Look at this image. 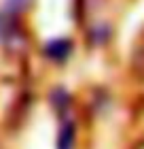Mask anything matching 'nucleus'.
I'll return each instance as SVG.
<instances>
[{
	"label": "nucleus",
	"mask_w": 144,
	"mask_h": 149,
	"mask_svg": "<svg viewBox=\"0 0 144 149\" xmlns=\"http://www.w3.org/2000/svg\"><path fill=\"white\" fill-rule=\"evenodd\" d=\"M45 53L51 60H64L68 53H70V40H64V38L53 40V43H49L45 47Z\"/></svg>",
	"instance_id": "nucleus-1"
},
{
	"label": "nucleus",
	"mask_w": 144,
	"mask_h": 149,
	"mask_svg": "<svg viewBox=\"0 0 144 149\" xmlns=\"http://www.w3.org/2000/svg\"><path fill=\"white\" fill-rule=\"evenodd\" d=\"M57 149H74V124L66 121L57 136Z\"/></svg>",
	"instance_id": "nucleus-2"
},
{
	"label": "nucleus",
	"mask_w": 144,
	"mask_h": 149,
	"mask_svg": "<svg viewBox=\"0 0 144 149\" xmlns=\"http://www.w3.org/2000/svg\"><path fill=\"white\" fill-rule=\"evenodd\" d=\"M32 0H6V11L11 13V15H17V13H21L23 9H28V4Z\"/></svg>",
	"instance_id": "nucleus-3"
}]
</instances>
